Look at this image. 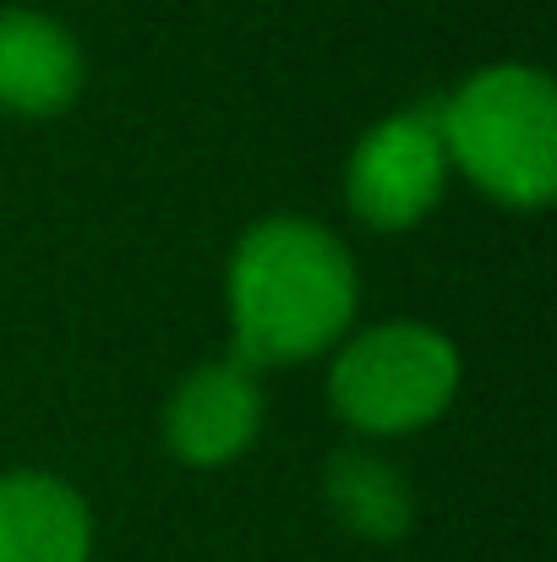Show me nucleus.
Instances as JSON below:
<instances>
[{"instance_id": "3", "label": "nucleus", "mask_w": 557, "mask_h": 562, "mask_svg": "<svg viewBox=\"0 0 557 562\" xmlns=\"http://www.w3.org/2000/svg\"><path fill=\"white\" fill-rule=\"evenodd\" d=\"M328 404L361 437H404L432 426L459 393V350L426 323H377L356 339L334 345Z\"/></svg>"}, {"instance_id": "6", "label": "nucleus", "mask_w": 557, "mask_h": 562, "mask_svg": "<svg viewBox=\"0 0 557 562\" xmlns=\"http://www.w3.org/2000/svg\"><path fill=\"white\" fill-rule=\"evenodd\" d=\"M82 93V44L66 22L33 5L0 11V110L44 121L71 110Z\"/></svg>"}, {"instance_id": "1", "label": "nucleus", "mask_w": 557, "mask_h": 562, "mask_svg": "<svg viewBox=\"0 0 557 562\" xmlns=\"http://www.w3.org/2000/svg\"><path fill=\"white\" fill-rule=\"evenodd\" d=\"M224 301L230 356L263 372L328 356L356 323L361 279L350 246L328 224L307 213H274L235 240Z\"/></svg>"}, {"instance_id": "2", "label": "nucleus", "mask_w": 557, "mask_h": 562, "mask_svg": "<svg viewBox=\"0 0 557 562\" xmlns=\"http://www.w3.org/2000/svg\"><path fill=\"white\" fill-rule=\"evenodd\" d=\"M448 170L514 213L557 196V88L542 66H487L437 104Z\"/></svg>"}, {"instance_id": "7", "label": "nucleus", "mask_w": 557, "mask_h": 562, "mask_svg": "<svg viewBox=\"0 0 557 562\" xmlns=\"http://www.w3.org/2000/svg\"><path fill=\"white\" fill-rule=\"evenodd\" d=\"M93 514L71 481L49 470L0 475V562H88Z\"/></svg>"}, {"instance_id": "8", "label": "nucleus", "mask_w": 557, "mask_h": 562, "mask_svg": "<svg viewBox=\"0 0 557 562\" xmlns=\"http://www.w3.org/2000/svg\"><path fill=\"white\" fill-rule=\"evenodd\" d=\"M323 497L334 519L361 541H399L415 525V492L404 470L367 448H345L323 464Z\"/></svg>"}, {"instance_id": "4", "label": "nucleus", "mask_w": 557, "mask_h": 562, "mask_svg": "<svg viewBox=\"0 0 557 562\" xmlns=\"http://www.w3.org/2000/svg\"><path fill=\"white\" fill-rule=\"evenodd\" d=\"M448 148L437 132V104H410L361 132L345 165V202L367 229H415L448 191Z\"/></svg>"}, {"instance_id": "5", "label": "nucleus", "mask_w": 557, "mask_h": 562, "mask_svg": "<svg viewBox=\"0 0 557 562\" xmlns=\"http://www.w3.org/2000/svg\"><path fill=\"white\" fill-rule=\"evenodd\" d=\"M257 431H263V387H257V372L241 367L235 356L202 361L170 393L165 442L176 459L197 464V470H219V464L241 459L257 442Z\"/></svg>"}]
</instances>
